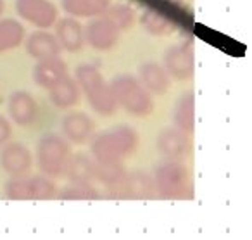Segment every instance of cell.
Here are the masks:
<instances>
[{"mask_svg":"<svg viewBox=\"0 0 252 240\" xmlns=\"http://www.w3.org/2000/svg\"><path fill=\"white\" fill-rule=\"evenodd\" d=\"M156 194L166 201H189L193 197L192 173L183 161L166 159L154 170Z\"/></svg>","mask_w":252,"mask_h":240,"instance_id":"1","label":"cell"},{"mask_svg":"<svg viewBox=\"0 0 252 240\" xmlns=\"http://www.w3.org/2000/svg\"><path fill=\"white\" fill-rule=\"evenodd\" d=\"M74 80L95 112L102 116L114 114L118 104L112 95L111 85L104 80L102 73L94 64H80L74 69Z\"/></svg>","mask_w":252,"mask_h":240,"instance_id":"2","label":"cell"},{"mask_svg":"<svg viewBox=\"0 0 252 240\" xmlns=\"http://www.w3.org/2000/svg\"><path fill=\"white\" fill-rule=\"evenodd\" d=\"M137 145L138 135L135 128L119 125L95 135L92 140V156L95 161H123L137 150Z\"/></svg>","mask_w":252,"mask_h":240,"instance_id":"3","label":"cell"},{"mask_svg":"<svg viewBox=\"0 0 252 240\" xmlns=\"http://www.w3.org/2000/svg\"><path fill=\"white\" fill-rule=\"evenodd\" d=\"M109 85L118 107H123L126 112L133 116H147L154 111L152 94L145 90V87L133 74H118Z\"/></svg>","mask_w":252,"mask_h":240,"instance_id":"4","label":"cell"},{"mask_svg":"<svg viewBox=\"0 0 252 240\" xmlns=\"http://www.w3.org/2000/svg\"><path fill=\"white\" fill-rule=\"evenodd\" d=\"M71 157V147L67 140L59 133H45L38 140L36 147V161L43 174L57 178L64 174L67 161Z\"/></svg>","mask_w":252,"mask_h":240,"instance_id":"5","label":"cell"},{"mask_svg":"<svg viewBox=\"0 0 252 240\" xmlns=\"http://www.w3.org/2000/svg\"><path fill=\"white\" fill-rule=\"evenodd\" d=\"M109 190H111L109 197L121 199V201H147V199H154L158 195L152 174L142 170L126 173V176L118 185L109 187Z\"/></svg>","mask_w":252,"mask_h":240,"instance_id":"6","label":"cell"},{"mask_svg":"<svg viewBox=\"0 0 252 240\" xmlns=\"http://www.w3.org/2000/svg\"><path fill=\"white\" fill-rule=\"evenodd\" d=\"M162 64L169 76L175 80H190L195 69V54H193L192 42H180L168 47L162 57Z\"/></svg>","mask_w":252,"mask_h":240,"instance_id":"7","label":"cell"},{"mask_svg":"<svg viewBox=\"0 0 252 240\" xmlns=\"http://www.w3.org/2000/svg\"><path fill=\"white\" fill-rule=\"evenodd\" d=\"M119 33L121 32L105 16L92 18L83 28L85 42L98 52H109L114 49L119 42Z\"/></svg>","mask_w":252,"mask_h":240,"instance_id":"8","label":"cell"},{"mask_svg":"<svg viewBox=\"0 0 252 240\" xmlns=\"http://www.w3.org/2000/svg\"><path fill=\"white\" fill-rule=\"evenodd\" d=\"M16 12L40 30H49L57 21V7L50 0H16Z\"/></svg>","mask_w":252,"mask_h":240,"instance_id":"9","label":"cell"},{"mask_svg":"<svg viewBox=\"0 0 252 240\" xmlns=\"http://www.w3.org/2000/svg\"><path fill=\"white\" fill-rule=\"evenodd\" d=\"M158 152L164 159L183 161L192 152V140L190 135L176 126H168L158 135Z\"/></svg>","mask_w":252,"mask_h":240,"instance_id":"10","label":"cell"},{"mask_svg":"<svg viewBox=\"0 0 252 240\" xmlns=\"http://www.w3.org/2000/svg\"><path fill=\"white\" fill-rule=\"evenodd\" d=\"M33 156L25 143L7 142L0 149V166L11 176H25L30 173Z\"/></svg>","mask_w":252,"mask_h":240,"instance_id":"11","label":"cell"},{"mask_svg":"<svg viewBox=\"0 0 252 240\" xmlns=\"http://www.w3.org/2000/svg\"><path fill=\"white\" fill-rule=\"evenodd\" d=\"M9 118L19 126H30L38 118V104L32 94L25 90H18L11 94L7 101Z\"/></svg>","mask_w":252,"mask_h":240,"instance_id":"12","label":"cell"},{"mask_svg":"<svg viewBox=\"0 0 252 240\" xmlns=\"http://www.w3.org/2000/svg\"><path fill=\"white\" fill-rule=\"evenodd\" d=\"M138 81L145 87L149 94L164 95L171 88V76L164 66L154 61H147L138 66Z\"/></svg>","mask_w":252,"mask_h":240,"instance_id":"13","label":"cell"},{"mask_svg":"<svg viewBox=\"0 0 252 240\" xmlns=\"http://www.w3.org/2000/svg\"><path fill=\"white\" fill-rule=\"evenodd\" d=\"M61 130H63L64 138L66 140H69V142H73V143H85L94 135L95 125L87 112L74 111L63 118V121H61Z\"/></svg>","mask_w":252,"mask_h":240,"instance_id":"14","label":"cell"},{"mask_svg":"<svg viewBox=\"0 0 252 240\" xmlns=\"http://www.w3.org/2000/svg\"><path fill=\"white\" fill-rule=\"evenodd\" d=\"M56 38L59 42L61 49L66 52H80L83 49L85 35H83V26L80 25L76 18H63L56 21Z\"/></svg>","mask_w":252,"mask_h":240,"instance_id":"15","label":"cell"},{"mask_svg":"<svg viewBox=\"0 0 252 240\" xmlns=\"http://www.w3.org/2000/svg\"><path fill=\"white\" fill-rule=\"evenodd\" d=\"M67 74V64L59 56L40 59L33 68V81L42 88H50L57 80Z\"/></svg>","mask_w":252,"mask_h":240,"instance_id":"16","label":"cell"},{"mask_svg":"<svg viewBox=\"0 0 252 240\" xmlns=\"http://www.w3.org/2000/svg\"><path fill=\"white\" fill-rule=\"evenodd\" d=\"M49 90V97L52 101V104L57 109H71L80 102L81 90L78 87L76 80L71 78L69 74L63 76L61 80H57Z\"/></svg>","mask_w":252,"mask_h":240,"instance_id":"17","label":"cell"},{"mask_svg":"<svg viewBox=\"0 0 252 240\" xmlns=\"http://www.w3.org/2000/svg\"><path fill=\"white\" fill-rule=\"evenodd\" d=\"M26 52L28 56H32L33 59H47V57L59 56L61 54V45L57 42L56 35L49 33L47 30H40V32H33L32 35L26 38L25 42Z\"/></svg>","mask_w":252,"mask_h":240,"instance_id":"18","label":"cell"},{"mask_svg":"<svg viewBox=\"0 0 252 240\" xmlns=\"http://www.w3.org/2000/svg\"><path fill=\"white\" fill-rule=\"evenodd\" d=\"M173 126L192 135L195 130V95L187 92L178 99L173 109Z\"/></svg>","mask_w":252,"mask_h":240,"instance_id":"19","label":"cell"},{"mask_svg":"<svg viewBox=\"0 0 252 240\" xmlns=\"http://www.w3.org/2000/svg\"><path fill=\"white\" fill-rule=\"evenodd\" d=\"M64 174L69 181H78V183H90L95 180V159L94 156L78 152L69 157Z\"/></svg>","mask_w":252,"mask_h":240,"instance_id":"20","label":"cell"},{"mask_svg":"<svg viewBox=\"0 0 252 240\" xmlns=\"http://www.w3.org/2000/svg\"><path fill=\"white\" fill-rule=\"evenodd\" d=\"M109 4H111V0H61L64 12L76 19H92L97 16H104Z\"/></svg>","mask_w":252,"mask_h":240,"instance_id":"21","label":"cell"},{"mask_svg":"<svg viewBox=\"0 0 252 240\" xmlns=\"http://www.w3.org/2000/svg\"><path fill=\"white\" fill-rule=\"evenodd\" d=\"M25 40V28L12 18L0 19V54L18 49Z\"/></svg>","mask_w":252,"mask_h":240,"instance_id":"22","label":"cell"},{"mask_svg":"<svg viewBox=\"0 0 252 240\" xmlns=\"http://www.w3.org/2000/svg\"><path fill=\"white\" fill-rule=\"evenodd\" d=\"M140 25L152 36H168L175 32V23L166 18L164 14L152 11V9H147V11L142 12Z\"/></svg>","mask_w":252,"mask_h":240,"instance_id":"23","label":"cell"},{"mask_svg":"<svg viewBox=\"0 0 252 240\" xmlns=\"http://www.w3.org/2000/svg\"><path fill=\"white\" fill-rule=\"evenodd\" d=\"M126 168L123 161H95V180L107 187L118 185L126 176Z\"/></svg>","mask_w":252,"mask_h":240,"instance_id":"24","label":"cell"},{"mask_svg":"<svg viewBox=\"0 0 252 240\" xmlns=\"http://www.w3.org/2000/svg\"><path fill=\"white\" fill-rule=\"evenodd\" d=\"M104 16L119 30H128L135 23V12L131 9L130 4L126 2H114V4H109L107 11L104 12Z\"/></svg>","mask_w":252,"mask_h":240,"instance_id":"25","label":"cell"},{"mask_svg":"<svg viewBox=\"0 0 252 240\" xmlns=\"http://www.w3.org/2000/svg\"><path fill=\"white\" fill-rule=\"evenodd\" d=\"M61 201H97L100 199L98 190L94 187V183H78V181H69V185L61 190L57 195Z\"/></svg>","mask_w":252,"mask_h":240,"instance_id":"26","label":"cell"},{"mask_svg":"<svg viewBox=\"0 0 252 240\" xmlns=\"http://www.w3.org/2000/svg\"><path fill=\"white\" fill-rule=\"evenodd\" d=\"M56 197V185L47 174L30 176V201H49Z\"/></svg>","mask_w":252,"mask_h":240,"instance_id":"27","label":"cell"},{"mask_svg":"<svg viewBox=\"0 0 252 240\" xmlns=\"http://www.w3.org/2000/svg\"><path fill=\"white\" fill-rule=\"evenodd\" d=\"M5 197L11 201H30V176H11L5 181Z\"/></svg>","mask_w":252,"mask_h":240,"instance_id":"28","label":"cell"},{"mask_svg":"<svg viewBox=\"0 0 252 240\" xmlns=\"http://www.w3.org/2000/svg\"><path fill=\"white\" fill-rule=\"evenodd\" d=\"M11 135H12V126H11V123H9L7 118L0 116V147L4 145V143L9 142Z\"/></svg>","mask_w":252,"mask_h":240,"instance_id":"29","label":"cell"},{"mask_svg":"<svg viewBox=\"0 0 252 240\" xmlns=\"http://www.w3.org/2000/svg\"><path fill=\"white\" fill-rule=\"evenodd\" d=\"M4 7H5L4 0H0V16H2V12H4Z\"/></svg>","mask_w":252,"mask_h":240,"instance_id":"30","label":"cell"}]
</instances>
